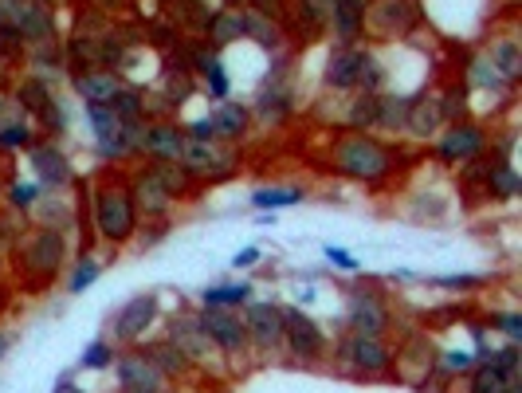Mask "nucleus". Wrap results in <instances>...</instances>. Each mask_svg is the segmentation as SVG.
<instances>
[{
    "instance_id": "nucleus-43",
    "label": "nucleus",
    "mask_w": 522,
    "mask_h": 393,
    "mask_svg": "<svg viewBox=\"0 0 522 393\" xmlns=\"http://www.w3.org/2000/svg\"><path fill=\"white\" fill-rule=\"evenodd\" d=\"M4 197H8V209H16V213H32L36 201H40V185H36V181H8Z\"/></svg>"
},
{
    "instance_id": "nucleus-24",
    "label": "nucleus",
    "mask_w": 522,
    "mask_h": 393,
    "mask_svg": "<svg viewBox=\"0 0 522 393\" xmlns=\"http://www.w3.org/2000/svg\"><path fill=\"white\" fill-rule=\"evenodd\" d=\"M209 122H212V138H216V142L236 146V142H244V138H248L252 111H248V103H232V99H224V103L209 114Z\"/></svg>"
},
{
    "instance_id": "nucleus-3",
    "label": "nucleus",
    "mask_w": 522,
    "mask_h": 393,
    "mask_svg": "<svg viewBox=\"0 0 522 393\" xmlns=\"http://www.w3.org/2000/svg\"><path fill=\"white\" fill-rule=\"evenodd\" d=\"M67 264V228L36 225L16 240V272L28 287H48Z\"/></svg>"
},
{
    "instance_id": "nucleus-15",
    "label": "nucleus",
    "mask_w": 522,
    "mask_h": 393,
    "mask_svg": "<svg viewBox=\"0 0 522 393\" xmlns=\"http://www.w3.org/2000/svg\"><path fill=\"white\" fill-rule=\"evenodd\" d=\"M165 342L177 346V354H185L189 366H209L216 358V346L201 327V315H173L165 323Z\"/></svg>"
},
{
    "instance_id": "nucleus-22",
    "label": "nucleus",
    "mask_w": 522,
    "mask_h": 393,
    "mask_svg": "<svg viewBox=\"0 0 522 393\" xmlns=\"http://www.w3.org/2000/svg\"><path fill=\"white\" fill-rule=\"evenodd\" d=\"M126 79L110 67H83V71H71V87L83 103H110V95L122 87Z\"/></svg>"
},
{
    "instance_id": "nucleus-20",
    "label": "nucleus",
    "mask_w": 522,
    "mask_h": 393,
    "mask_svg": "<svg viewBox=\"0 0 522 393\" xmlns=\"http://www.w3.org/2000/svg\"><path fill=\"white\" fill-rule=\"evenodd\" d=\"M479 189L487 201H515L522 189L519 169L511 158H483V173H479Z\"/></svg>"
},
{
    "instance_id": "nucleus-37",
    "label": "nucleus",
    "mask_w": 522,
    "mask_h": 393,
    "mask_svg": "<svg viewBox=\"0 0 522 393\" xmlns=\"http://www.w3.org/2000/svg\"><path fill=\"white\" fill-rule=\"evenodd\" d=\"M150 169H154L157 177H161V185L173 193V201H185L189 193H193V177H189V169L181 166V162H150Z\"/></svg>"
},
{
    "instance_id": "nucleus-32",
    "label": "nucleus",
    "mask_w": 522,
    "mask_h": 393,
    "mask_svg": "<svg viewBox=\"0 0 522 393\" xmlns=\"http://www.w3.org/2000/svg\"><path fill=\"white\" fill-rule=\"evenodd\" d=\"M252 283H216V287H205L201 291V307H228V311H240L248 299H252Z\"/></svg>"
},
{
    "instance_id": "nucleus-27",
    "label": "nucleus",
    "mask_w": 522,
    "mask_h": 393,
    "mask_svg": "<svg viewBox=\"0 0 522 393\" xmlns=\"http://www.w3.org/2000/svg\"><path fill=\"white\" fill-rule=\"evenodd\" d=\"M460 79H464L468 91H495V95H507V99H511V91H515V83H507V79L495 71V63L487 59V52L471 56L468 67L460 71Z\"/></svg>"
},
{
    "instance_id": "nucleus-60",
    "label": "nucleus",
    "mask_w": 522,
    "mask_h": 393,
    "mask_svg": "<svg viewBox=\"0 0 522 393\" xmlns=\"http://www.w3.org/2000/svg\"><path fill=\"white\" fill-rule=\"evenodd\" d=\"M0 311H4V295H0Z\"/></svg>"
},
{
    "instance_id": "nucleus-55",
    "label": "nucleus",
    "mask_w": 522,
    "mask_h": 393,
    "mask_svg": "<svg viewBox=\"0 0 522 393\" xmlns=\"http://www.w3.org/2000/svg\"><path fill=\"white\" fill-rule=\"evenodd\" d=\"M52 393H87V390H83V386H75L71 378H59V382H55V390H52Z\"/></svg>"
},
{
    "instance_id": "nucleus-49",
    "label": "nucleus",
    "mask_w": 522,
    "mask_h": 393,
    "mask_svg": "<svg viewBox=\"0 0 522 393\" xmlns=\"http://www.w3.org/2000/svg\"><path fill=\"white\" fill-rule=\"evenodd\" d=\"M436 287H448V291H475V287H487L491 276H436Z\"/></svg>"
},
{
    "instance_id": "nucleus-40",
    "label": "nucleus",
    "mask_w": 522,
    "mask_h": 393,
    "mask_svg": "<svg viewBox=\"0 0 522 393\" xmlns=\"http://www.w3.org/2000/svg\"><path fill=\"white\" fill-rule=\"evenodd\" d=\"M405 114H409V99L405 95H381V103H377V126L373 130L397 134V130H405Z\"/></svg>"
},
{
    "instance_id": "nucleus-41",
    "label": "nucleus",
    "mask_w": 522,
    "mask_h": 393,
    "mask_svg": "<svg viewBox=\"0 0 522 393\" xmlns=\"http://www.w3.org/2000/svg\"><path fill=\"white\" fill-rule=\"evenodd\" d=\"M216 12L212 4H205V0H177V8H173V24L185 32H201L205 24H209V16Z\"/></svg>"
},
{
    "instance_id": "nucleus-13",
    "label": "nucleus",
    "mask_w": 522,
    "mask_h": 393,
    "mask_svg": "<svg viewBox=\"0 0 522 393\" xmlns=\"http://www.w3.org/2000/svg\"><path fill=\"white\" fill-rule=\"evenodd\" d=\"M487 150V130L471 118H460V122H448L440 134H436V158L444 166H468L475 158H483Z\"/></svg>"
},
{
    "instance_id": "nucleus-33",
    "label": "nucleus",
    "mask_w": 522,
    "mask_h": 393,
    "mask_svg": "<svg viewBox=\"0 0 522 393\" xmlns=\"http://www.w3.org/2000/svg\"><path fill=\"white\" fill-rule=\"evenodd\" d=\"M106 107L118 114L122 122H142V118H146V91L134 87V83H122V87L110 95ZM146 122H150V118H146Z\"/></svg>"
},
{
    "instance_id": "nucleus-17",
    "label": "nucleus",
    "mask_w": 522,
    "mask_h": 393,
    "mask_svg": "<svg viewBox=\"0 0 522 393\" xmlns=\"http://www.w3.org/2000/svg\"><path fill=\"white\" fill-rule=\"evenodd\" d=\"M181 146H185L181 126L169 122V118H157V122H146V130H142L138 158H146V162H181Z\"/></svg>"
},
{
    "instance_id": "nucleus-58",
    "label": "nucleus",
    "mask_w": 522,
    "mask_h": 393,
    "mask_svg": "<svg viewBox=\"0 0 522 393\" xmlns=\"http://www.w3.org/2000/svg\"><path fill=\"white\" fill-rule=\"evenodd\" d=\"M4 236H8V228H4V221H0V244H4Z\"/></svg>"
},
{
    "instance_id": "nucleus-51",
    "label": "nucleus",
    "mask_w": 522,
    "mask_h": 393,
    "mask_svg": "<svg viewBox=\"0 0 522 393\" xmlns=\"http://www.w3.org/2000/svg\"><path fill=\"white\" fill-rule=\"evenodd\" d=\"M165 236H169V221H146V225H138V232H134V240L142 248H154L157 240H165Z\"/></svg>"
},
{
    "instance_id": "nucleus-7",
    "label": "nucleus",
    "mask_w": 522,
    "mask_h": 393,
    "mask_svg": "<svg viewBox=\"0 0 522 393\" xmlns=\"http://www.w3.org/2000/svg\"><path fill=\"white\" fill-rule=\"evenodd\" d=\"M201 327L212 338L216 354H224L228 362H240L252 354V342H248V323L240 311H228V307H201Z\"/></svg>"
},
{
    "instance_id": "nucleus-28",
    "label": "nucleus",
    "mask_w": 522,
    "mask_h": 393,
    "mask_svg": "<svg viewBox=\"0 0 522 393\" xmlns=\"http://www.w3.org/2000/svg\"><path fill=\"white\" fill-rule=\"evenodd\" d=\"M291 103H295V99H291V91H287V83H283V79L275 75V79H271V83H267V87H263V91H260V99H256V107H248V111H252V114H260L263 122H283V118L291 114Z\"/></svg>"
},
{
    "instance_id": "nucleus-21",
    "label": "nucleus",
    "mask_w": 522,
    "mask_h": 393,
    "mask_svg": "<svg viewBox=\"0 0 522 393\" xmlns=\"http://www.w3.org/2000/svg\"><path fill=\"white\" fill-rule=\"evenodd\" d=\"M366 4L369 0H334V8H330V28H334L338 48L362 44V36H366Z\"/></svg>"
},
{
    "instance_id": "nucleus-45",
    "label": "nucleus",
    "mask_w": 522,
    "mask_h": 393,
    "mask_svg": "<svg viewBox=\"0 0 522 393\" xmlns=\"http://www.w3.org/2000/svg\"><path fill=\"white\" fill-rule=\"evenodd\" d=\"M103 276V264L95 256H83L75 268H71V280H67V295H83L91 283Z\"/></svg>"
},
{
    "instance_id": "nucleus-48",
    "label": "nucleus",
    "mask_w": 522,
    "mask_h": 393,
    "mask_svg": "<svg viewBox=\"0 0 522 393\" xmlns=\"http://www.w3.org/2000/svg\"><path fill=\"white\" fill-rule=\"evenodd\" d=\"M432 362L440 366L444 378H456V374H468L471 366H475V354H471V350H444V354L432 358Z\"/></svg>"
},
{
    "instance_id": "nucleus-12",
    "label": "nucleus",
    "mask_w": 522,
    "mask_h": 393,
    "mask_svg": "<svg viewBox=\"0 0 522 393\" xmlns=\"http://www.w3.org/2000/svg\"><path fill=\"white\" fill-rule=\"evenodd\" d=\"M114 378H118V390L122 393H165L169 390V378L157 370V362L146 354V346L118 350V358H114Z\"/></svg>"
},
{
    "instance_id": "nucleus-46",
    "label": "nucleus",
    "mask_w": 522,
    "mask_h": 393,
    "mask_svg": "<svg viewBox=\"0 0 522 393\" xmlns=\"http://www.w3.org/2000/svg\"><path fill=\"white\" fill-rule=\"evenodd\" d=\"M36 122H40V134H52V138L67 134V122H71V114H67V103H63L59 95H52V103L44 107V114H40Z\"/></svg>"
},
{
    "instance_id": "nucleus-42",
    "label": "nucleus",
    "mask_w": 522,
    "mask_h": 393,
    "mask_svg": "<svg viewBox=\"0 0 522 393\" xmlns=\"http://www.w3.org/2000/svg\"><path fill=\"white\" fill-rule=\"evenodd\" d=\"M479 327H483V331H499V335H507V342H522V315L519 311H487Z\"/></svg>"
},
{
    "instance_id": "nucleus-57",
    "label": "nucleus",
    "mask_w": 522,
    "mask_h": 393,
    "mask_svg": "<svg viewBox=\"0 0 522 393\" xmlns=\"http://www.w3.org/2000/svg\"><path fill=\"white\" fill-rule=\"evenodd\" d=\"M224 8H240V4H248V0H220Z\"/></svg>"
},
{
    "instance_id": "nucleus-18",
    "label": "nucleus",
    "mask_w": 522,
    "mask_h": 393,
    "mask_svg": "<svg viewBox=\"0 0 522 393\" xmlns=\"http://www.w3.org/2000/svg\"><path fill=\"white\" fill-rule=\"evenodd\" d=\"M28 166L36 169V177L52 189H67L75 181V169L67 162V154L55 146L52 138H36V146L28 150Z\"/></svg>"
},
{
    "instance_id": "nucleus-14",
    "label": "nucleus",
    "mask_w": 522,
    "mask_h": 393,
    "mask_svg": "<svg viewBox=\"0 0 522 393\" xmlns=\"http://www.w3.org/2000/svg\"><path fill=\"white\" fill-rule=\"evenodd\" d=\"M389 327H393V307H389V299L381 295V291H373V287H358V291H350V303H346V331H354V335H389Z\"/></svg>"
},
{
    "instance_id": "nucleus-54",
    "label": "nucleus",
    "mask_w": 522,
    "mask_h": 393,
    "mask_svg": "<svg viewBox=\"0 0 522 393\" xmlns=\"http://www.w3.org/2000/svg\"><path fill=\"white\" fill-rule=\"evenodd\" d=\"M260 244H248V248H240V252H236V256H232V268H236V272H248V268H256V264H260Z\"/></svg>"
},
{
    "instance_id": "nucleus-16",
    "label": "nucleus",
    "mask_w": 522,
    "mask_h": 393,
    "mask_svg": "<svg viewBox=\"0 0 522 393\" xmlns=\"http://www.w3.org/2000/svg\"><path fill=\"white\" fill-rule=\"evenodd\" d=\"M130 197H134V205H138V217H146V221H169V213H173V193L161 185V177H157L150 166H138L130 177Z\"/></svg>"
},
{
    "instance_id": "nucleus-10",
    "label": "nucleus",
    "mask_w": 522,
    "mask_h": 393,
    "mask_svg": "<svg viewBox=\"0 0 522 393\" xmlns=\"http://www.w3.org/2000/svg\"><path fill=\"white\" fill-rule=\"evenodd\" d=\"M87 122H91V134H95V154L99 162H130L134 158V146H130V134H126V122L110 111L106 103H87Z\"/></svg>"
},
{
    "instance_id": "nucleus-4",
    "label": "nucleus",
    "mask_w": 522,
    "mask_h": 393,
    "mask_svg": "<svg viewBox=\"0 0 522 393\" xmlns=\"http://www.w3.org/2000/svg\"><path fill=\"white\" fill-rule=\"evenodd\" d=\"M393 362H397V350L389 346V338L381 335H354V331H346L338 338V346H334V366L354 374V378H381V374L393 370Z\"/></svg>"
},
{
    "instance_id": "nucleus-30",
    "label": "nucleus",
    "mask_w": 522,
    "mask_h": 393,
    "mask_svg": "<svg viewBox=\"0 0 522 393\" xmlns=\"http://www.w3.org/2000/svg\"><path fill=\"white\" fill-rule=\"evenodd\" d=\"M307 201V189L303 185H260L252 193V205L260 213H279V209H295Z\"/></svg>"
},
{
    "instance_id": "nucleus-25",
    "label": "nucleus",
    "mask_w": 522,
    "mask_h": 393,
    "mask_svg": "<svg viewBox=\"0 0 522 393\" xmlns=\"http://www.w3.org/2000/svg\"><path fill=\"white\" fill-rule=\"evenodd\" d=\"M240 16H244V40H252V44H260L267 48L271 56H279L283 48H287V24L283 20H271V16H260V12H252V8H240Z\"/></svg>"
},
{
    "instance_id": "nucleus-34",
    "label": "nucleus",
    "mask_w": 522,
    "mask_h": 393,
    "mask_svg": "<svg viewBox=\"0 0 522 393\" xmlns=\"http://www.w3.org/2000/svg\"><path fill=\"white\" fill-rule=\"evenodd\" d=\"M36 134H40V126L32 118H16V122L0 126V150L4 154H20V150L28 154L36 146Z\"/></svg>"
},
{
    "instance_id": "nucleus-61",
    "label": "nucleus",
    "mask_w": 522,
    "mask_h": 393,
    "mask_svg": "<svg viewBox=\"0 0 522 393\" xmlns=\"http://www.w3.org/2000/svg\"><path fill=\"white\" fill-rule=\"evenodd\" d=\"M44 4H55V0H44Z\"/></svg>"
},
{
    "instance_id": "nucleus-44",
    "label": "nucleus",
    "mask_w": 522,
    "mask_h": 393,
    "mask_svg": "<svg viewBox=\"0 0 522 393\" xmlns=\"http://www.w3.org/2000/svg\"><path fill=\"white\" fill-rule=\"evenodd\" d=\"M114 358H118L114 342H110V338H95V342L79 354V366H83V370H110V366H114Z\"/></svg>"
},
{
    "instance_id": "nucleus-11",
    "label": "nucleus",
    "mask_w": 522,
    "mask_h": 393,
    "mask_svg": "<svg viewBox=\"0 0 522 393\" xmlns=\"http://www.w3.org/2000/svg\"><path fill=\"white\" fill-rule=\"evenodd\" d=\"M244 323H248L252 354L271 358V354L283 350V303H275V299H248L244 303Z\"/></svg>"
},
{
    "instance_id": "nucleus-39",
    "label": "nucleus",
    "mask_w": 522,
    "mask_h": 393,
    "mask_svg": "<svg viewBox=\"0 0 522 393\" xmlns=\"http://www.w3.org/2000/svg\"><path fill=\"white\" fill-rule=\"evenodd\" d=\"M519 378V374H515ZM507 374L499 370V366H491V362H475L468 370V393H503L507 390Z\"/></svg>"
},
{
    "instance_id": "nucleus-26",
    "label": "nucleus",
    "mask_w": 522,
    "mask_h": 393,
    "mask_svg": "<svg viewBox=\"0 0 522 393\" xmlns=\"http://www.w3.org/2000/svg\"><path fill=\"white\" fill-rule=\"evenodd\" d=\"M201 36H205V44L209 48H228V44H240L244 40V16H240V8H216L209 16V24L201 28Z\"/></svg>"
},
{
    "instance_id": "nucleus-9",
    "label": "nucleus",
    "mask_w": 522,
    "mask_h": 393,
    "mask_svg": "<svg viewBox=\"0 0 522 393\" xmlns=\"http://www.w3.org/2000/svg\"><path fill=\"white\" fill-rule=\"evenodd\" d=\"M157 315H161V295H157V291H142V295L126 299V303L114 311L110 335H114V342H122V346H138L142 338L154 331Z\"/></svg>"
},
{
    "instance_id": "nucleus-36",
    "label": "nucleus",
    "mask_w": 522,
    "mask_h": 393,
    "mask_svg": "<svg viewBox=\"0 0 522 393\" xmlns=\"http://www.w3.org/2000/svg\"><path fill=\"white\" fill-rule=\"evenodd\" d=\"M468 99H471V91L464 87V79H448L444 91H436V103H440L444 122H460V118H468Z\"/></svg>"
},
{
    "instance_id": "nucleus-5",
    "label": "nucleus",
    "mask_w": 522,
    "mask_h": 393,
    "mask_svg": "<svg viewBox=\"0 0 522 393\" xmlns=\"http://www.w3.org/2000/svg\"><path fill=\"white\" fill-rule=\"evenodd\" d=\"M283 350L303 366H318L330 350V338L303 307H283Z\"/></svg>"
},
{
    "instance_id": "nucleus-31",
    "label": "nucleus",
    "mask_w": 522,
    "mask_h": 393,
    "mask_svg": "<svg viewBox=\"0 0 522 393\" xmlns=\"http://www.w3.org/2000/svg\"><path fill=\"white\" fill-rule=\"evenodd\" d=\"M487 59L495 63V71H499L507 83H515V87H519V79H522V48H519V40H515V36H499V40H491Z\"/></svg>"
},
{
    "instance_id": "nucleus-38",
    "label": "nucleus",
    "mask_w": 522,
    "mask_h": 393,
    "mask_svg": "<svg viewBox=\"0 0 522 393\" xmlns=\"http://www.w3.org/2000/svg\"><path fill=\"white\" fill-rule=\"evenodd\" d=\"M146 354L154 358L157 370H161L169 382H173V378H185V374L193 370V366L185 362V354H177V346H169L165 338H161V342H150V346H146Z\"/></svg>"
},
{
    "instance_id": "nucleus-8",
    "label": "nucleus",
    "mask_w": 522,
    "mask_h": 393,
    "mask_svg": "<svg viewBox=\"0 0 522 393\" xmlns=\"http://www.w3.org/2000/svg\"><path fill=\"white\" fill-rule=\"evenodd\" d=\"M424 20L420 0H369L366 4V36L373 40H405Z\"/></svg>"
},
{
    "instance_id": "nucleus-50",
    "label": "nucleus",
    "mask_w": 522,
    "mask_h": 393,
    "mask_svg": "<svg viewBox=\"0 0 522 393\" xmlns=\"http://www.w3.org/2000/svg\"><path fill=\"white\" fill-rule=\"evenodd\" d=\"M322 256H326V260H330V268H338V272H350V276H354V272H362V264H358V260H354L346 248H334V244H326V248H322Z\"/></svg>"
},
{
    "instance_id": "nucleus-2",
    "label": "nucleus",
    "mask_w": 522,
    "mask_h": 393,
    "mask_svg": "<svg viewBox=\"0 0 522 393\" xmlns=\"http://www.w3.org/2000/svg\"><path fill=\"white\" fill-rule=\"evenodd\" d=\"M138 225H142V217H138V205L130 197L126 173L106 169L103 177L95 181V189H91V228H95V236L110 248H122V244L134 240Z\"/></svg>"
},
{
    "instance_id": "nucleus-56",
    "label": "nucleus",
    "mask_w": 522,
    "mask_h": 393,
    "mask_svg": "<svg viewBox=\"0 0 522 393\" xmlns=\"http://www.w3.org/2000/svg\"><path fill=\"white\" fill-rule=\"evenodd\" d=\"M12 342H16V331H0V362H4V354L12 350Z\"/></svg>"
},
{
    "instance_id": "nucleus-35",
    "label": "nucleus",
    "mask_w": 522,
    "mask_h": 393,
    "mask_svg": "<svg viewBox=\"0 0 522 393\" xmlns=\"http://www.w3.org/2000/svg\"><path fill=\"white\" fill-rule=\"evenodd\" d=\"M377 103H381V95H366V91H358L350 103H346V118H342V126L346 130H373L377 126Z\"/></svg>"
},
{
    "instance_id": "nucleus-29",
    "label": "nucleus",
    "mask_w": 522,
    "mask_h": 393,
    "mask_svg": "<svg viewBox=\"0 0 522 393\" xmlns=\"http://www.w3.org/2000/svg\"><path fill=\"white\" fill-rule=\"evenodd\" d=\"M52 83L48 79H36V75H24L16 87H12V99L20 103V111L28 114V118H40L44 107L52 103Z\"/></svg>"
},
{
    "instance_id": "nucleus-52",
    "label": "nucleus",
    "mask_w": 522,
    "mask_h": 393,
    "mask_svg": "<svg viewBox=\"0 0 522 393\" xmlns=\"http://www.w3.org/2000/svg\"><path fill=\"white\" fill-rule=\"evenodd\" d=\"M248 8L260 12V16H271V20H287L291 0H248Z\"/></svg>"
},
{
    "instance_id": "nucleus-59",
    "label": "nucleus",
    "mask_w": 522,
    "mask_h": 393,
    "mask_svg": "<svg viewBox=\"0 0 522 393\" xmlns=\"http://www.w3.org/2000/svg\"><path fill=\"white\" fill-rule=\"evenodd\" d=\"M0 276H4V260H0Z\"/></svg>"
},
{
    "instance_id": "nucleus-47",
    "label": "nucleus",
    "mask_w": 522,
    "mask_h": 393,
    "mask_svg": "<svg viewBox=\"0 0 522 393\" xmlns=\"http://www.w3.org/2000/svg\"><path fill=\"white\" fill-rule=\"evenodd\" d=\"M483 362H491V366H499V370H503L507 378H515V374H522L519 342H503V346H491V354H487Z\"/></svg>"
},
{
    "instance_id": "nucleus-19",
    "label": "nucleus",
    "mask_w": 522,
    "mask_h": 393,
    "mask_svg": "<svg viewBox=\"0 0 522 393\" xmlns=\"http://www.w3.org/2000/svg\"><path fill=\"white\" fill-rule=\"evenodd\" d=\"M366 52L369 48H362V44H350V48H338V44H334V52L326 59L322 83H326L330 91H358V75H362Z\"/></svg>"
},
{
    "instance_id": "nucleus-6",
    "label": "nucleus",
    "mask_w": 522,
    "mask_h": 393,
    "mask_svg": "<svg viewBox=\"0 0 522 393\" xmlns=\"http://www.w3.org/2000/svg\"><path fill=\"white\" fill-rule=\"evenodd\" d=\"M181 166L189 169L193 181H224V177L236 173L240 154H236V146L216 142V138H209V142L185 138V146H181Z\"/></svg>"
},
{
    "instance_id": "nucleus-23",
    "label": "nucleus",
    "mask_w": 522,
    "mask_h": 393,
    "mask_svg": "<svg viewBox=\"0 0 522 393\" xmlns=\"http://www.w3.org/2000/svg\"><path fill=\"white\" fill-rule=\"evenodd\" d=\"M444 114H440V103H436V91H420L417 99H409V114H405V134L413 138H436L444 130Z\"/></svg>"
},
{
    "instance_id": "nucleus-53",
    "label": "nucleus",
    "mask_w": 522,
    "mask_h": 393,
    "mask_svg": "<svg viewBox=\"0 0 522 393\" xmlns=\"http://www.w3.org/2000/svg\"><path fill=\"white\" fill-rule=\"evenodd\" d=\"M181 134H185V138H197V142H209L212 138L209 114H201V118H193V122H181Z\"/></svg>"
},
{
    "instance_id": "nucleus-1",
    "label": "nucleus",
    "mask_w": 522,
    "mask_h": 393,
    "mask_svg": "<svg viewBox=\"0 0 522 393\" xmlns=\"http://www.w3.org/2000/svg\"><path fill=\"white\" fill-rule=\"evenodd\" d=\"M401 146L366 134V130H346L342 138L330 142V154L326 162L334 173L350 177V181H362V185H381L385 177H393L401 169Z\"/></svg>"
}]
</instances>
